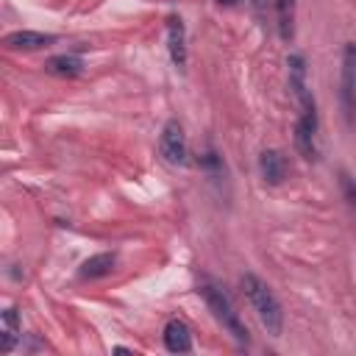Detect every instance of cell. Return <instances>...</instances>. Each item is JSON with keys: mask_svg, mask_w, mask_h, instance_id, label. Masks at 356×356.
<instances>
[{"mask_svg": "<svg viewBox=\"0 0 356 356\" xmlns=\"http://www.w3.org/2000/svg\"><path fill=\"white\" fill-rule=\"evenodd\" d=\"M242 289L250 300V306L256 309L261 325L267 328V334L273 337H281V328H284V312H281V303L275 298V292L253 273H245L242 275Z\"/></svg>", "mask_w": 356, "mask_h": 356, "instance_id": "obj_1", "label": "cell"}, {"mask_svg": "<svg viewBox=\"0 0 356 356\" xmlns=\"http://www.w3.org/2000/svg\"><path fill=\"white\" fill-rule=\"evenodd\" d=\"M200 295H203V300H206V306H209V312L214 314V320L234 337V339H239V342H248V331H245V325H242V320H239V314L234 312V306H231V300L217 289V286H211V284H206V286H200Z\"/></svg>", "mask_w": 356, "mask_h": 356, "instance_id": "obj_2", "label": "cell"}, {"mask_svg": "<svg viewBox=\"0 0 356 356\" xmlns=\"http://www.w3.org/2000/svg\"><path fill=\"white\" fill-rule=\"evenodd\" d=\"M303 111L298 117V125H295V145L300 150L303 159H317V108H314V100H303L300 103Z\"/></svg>", "mask_w": 356, "mask_h": 356, "instance_id": "obj_3", "label": "cell"}, {"mask_svg": "<svg viewBox=\"0 0 356 356\" xmlns=\"http://www.w3.org/2000/svg\"><path fill=\"white\" fill-rule=\"evenodd\" d=\"M339 100L345 120H353L356 111V44H345L342 50V78H339Z\"/></svg>", "mask_w": 356, "mask_h": 356, "instance_id": "obj_4", "label": "cell"}, {"mask_svg": "<svg viewBox=\"0 0 356 356\" xmlns=\"http://www.w3.org/2000/svg\"><path fill=\"white\" fill-rule=\"evenodd\" d=\"M159 150H161V159L167 164H186V136H184V128L178 120H167L164 128H161V139H159Z\"/></svg>", "mask_w": 356, "mask_h": 356, "instance_id": "obj_5", "label": "cell"}, {"mask_svg": "<svg viewBox=\"0 0 356 356\" xmlns=\"http://www.w3.org/2000/svg\"><path fill=\"white\" fill-rule=\"evenodd\" d=\"M167 50H170V58L178 70L186 67V28H184V19L181 17H170L167 19Z\"/></svg>", "mask_w": 356, "mask_h": 356, "instance_id": "obj_6", "label": "cell"}, {"mask_svg": "<svg viewBox=\"0 0 356 356\" xmlns=\"http://www.w3.org/2000/svg\"><path fill=\"white\" fill-rule=\"evenodd\" d=\"M53 42H56V36L42 33V31H11L3 39V44L11 50H39V47H47Z\"/></svg>", "mask_w": 356, "mask_h": 356, "instance_id": "obj_7", "label": "cell"}, {"mask_svg": "<svg viewBox=\"0 0 356 356\" xmlns=\"http://www.w3.org/2000/svg\"><path fill=\"white\" fill-rule=\"evenodd\" d=\"M164 348L170 353H186V350H192V334H189V325L184 320H178V317L167 320V325H164Z\"/></svg>", "mask_w": 356, "mask_h": 356, "instance_id": "obj_8", "label": "cell"}, {"mask_svg": "<svg viewBox=\"0 0 356 356\" xmlns=\"http://www.w3.org/2000/svg\"><path fill=\"white\" fill-rule=\"evenodd\" d=\"M114 264H117V256H114V253H95V256H89V259L81 264L78 275H81L83 281H95V278L108 275V273L114 270Z\"/></svg>", "mask_w": 356, "mask_h": 356, "instance_id": "obj_9", "label": "cell"}, {"mask_svg": "<svg viewBox=\"0 0 356 356\" xmlns=\"http://www.w3.org/2000/svg\"><path fill=\"white\" fill-rule=\"evenodd\" d=\"M259 170H261V178H264L267 184H281V181H284V172H286L284 156H281L278 150H264V153L259 156Z\"/></svg>", "mask_w": 356, "mask_h": 356, "instance_id": "obj_10", "label": "cell"}, {"mask_svg": "<svg viewBox=\"0 0 356 356\" xmlns=\"http://www.w3.org/2000/svg\"><path fill=\"white\" fill-rule=\"evenodd\" d=\"M19 339V317L17 309H6L3 312V331H0V353H11L14 345Z\"/></svg>", "mask_w": 356, "mask_h": 356, "instance_id": "obj_11", "label": "cell"}, {"mask_svg": "<svg viewBox=\"0 0 356 356\" xmlns=\"http://www.w3.org/2000/svg\"><path fill=\"white\" fill-rule=\"evenodd\" d=\"M295 3L298 0H275V17H278L281 39H292V33H295Z\"/></svg>", "mask_w": 356, "mask_h": 356, "instance_id": "obj_12", "label": "cell"}, {"mask_svg": "<svg viewBox=\"0 0 356 356\" xmlns=\"http://www.w3.org/2000/svg\"><path fill=\"white\" fill-rule=\"evenodd\" d=\"M81 70H83V61H81L78 56H67V53H64V56H53V58L47 61V72H53V75H64V78L70 75V78H72V75H78Z\"/></svg>", "mask_w": 356, "mask_h": 356, "instance_id": "obj_13", "label": "cell"}, {"mask_svg": "<svg viewBox=\"0 0 356 356\" xmlns=\"http://www.w3.org/2000/svg\"><path fill=\"white\" fill-rule=\"evenodd\" d=\"M342 189H345V195H348L350 206H356V184H353V181H350V175H345V172H342Z\"/></svg>", "mask_w": 356, "mask_h": 356, "instance_id": "obj_14", "label": "cell"}, {"mask_svg": "<svg viewBox=\"0 0 356 356\" xmlns=\"http://www.w3.org/2000/svg\"><path fill=\"white\" fill-rule=\"evenodd\" d=\"M217 3H222V6H236L239 0H217Z\"/></svg>", "mask_w": 356, "mask_h": 356, "instance_id": "obj_15", "label": "cell"}]
</instances>
